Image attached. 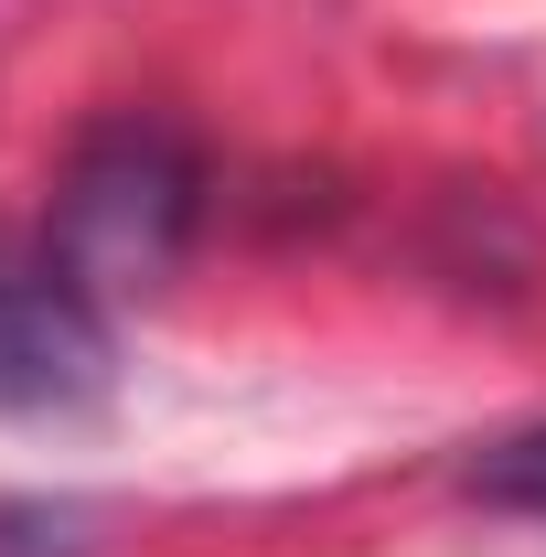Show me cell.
I'll return each mask as SVG.
<instances>
[{
	"label": "cell",
	"instance_id": "2",
	"mask_svg": "<svg viewBox=\"0 0 546 557\" xmlns=\"http://www.w3.org/2000/svg\"><path fill=\"white\" fill-rule=\"evenodd\" d=\"M108 375V322L54 269H0V408H65Z\"/></svg>",
	"mask_w": 546,
	"mask_h": 557
},
{
	"label": "cell",
	"instance_id": "1",
	"mask_svg": "<svg viewBox=\"0 0 546 557\" xmlns=\"http://www.w3.org/2000/svg\"><path fill=\"white\" fill-rule=\"evenodd\" d=\"M194 214H204L194 139L172 119H108L65 161V194H54V225H44V269L65 278L86 311L139 300V289H161L183 269Z\"/></svg>",
	"mask_w": 546,
	"mask_h": 557
},
{
	"label": "cell",
	"instance_id": "3",
	"mask_svg": "<svg viewBox=\"0 0 546 557\" xmlns=\"http://www.w3.org/2000/svg\"><path fill=\"white\" fill-rule=\"evenodd\" d=\"M472 493L482 504H514V515H546V429H514L472 461Z\"/></svg>",
	"mask_w": 546,
	"mask_h": 557
}]
</instances>
